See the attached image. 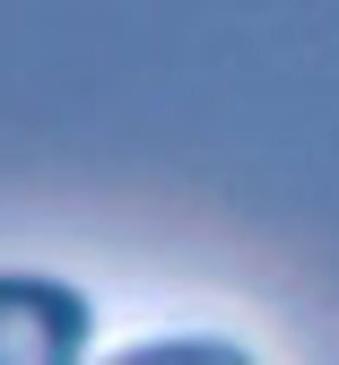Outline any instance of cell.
<instances>
[{"mask_svg": "<svg viewBox=\"0 0 339 365\" xmlns=\"http://www.w3.org/2000/svg\"><path fill=\"white\" fill-rule=\"evenodd\" d=\"M96 339V313L70 279H0V365H70Z\"/></svg>", "mask_w": 339, "mask_h": 365, "instance_id": "6da1fadb", "label": "cell"}]
</instances>
